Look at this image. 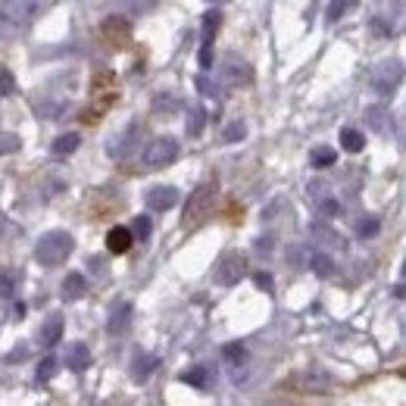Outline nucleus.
I'll use <instances>...</instances> for the list:
<instances>
[{
  "label": "nucleus",
  "instance_id": "nucleus-39",
  "mask_svg": "<svg viewBox=\"0 0 406 406\" xmlns=\"http://www.w3.org/2000/svg\"><path fill=\"white\" fill-rule=\"evenodd\" d=\"M403 294H406V288H403V281H397V285H394V297H397V300H403Z\"/></svg>",
  "mask_w": 406,
  "mask_h": 406
},
{
  "label": "nucleus",
  "instance_id": "nucleus-10",
  "mask_svg": "<svg viewBox=\"0 0 406 406\" xmlns=\"http://www.w3.org/2000/svg\"><path fill=\"white\" fill-rule=\"evenodd\" d=\"M328 372L325 369H319V366H309V369H303L300 372V379H297V388L303 390V394H325L328 390Z\"/></svg>",
  "mask_w": 406,
  "mask_h": 406
},
{
  "label": "nucleus",
  "instance_id": "nucleus-1",
  "mask_svg": "<svg viewBox=\"0 0 406 406\" xmlns=\"http://www.w3.org/2000/svg\"><path fill=\"white\" fill-rule=\"evenodd\" d=\"M47 0H0V38H16L38 19Z\"/></svg>",
  "mask_w": 406,
  "mask_h": 406
},
{
  "label": "nucleus",
  "instance_id": "nucleus-19",
  "mask_svg": "<svg viewBox=\"0 0 406 406\" xmlns=\"http://www.w3.org/2000/svg\"><path fill=\"white\" fill-rule=\"evenodd\" d=\"M156 366H159V357H154V353H137V357L132 359V379L147 381L150 375L156 372Z\"/></svg>",
  "mask_w": 406,
  "mask_h": 406
},
{
  "label": "nucleus",
  "instance_id": "nucleus-30",
  "mask_svg": "<svg viewBox=\"0 0 406 406\" xmlns=\"http://www.w3.org/2000/svg\"><path fill=\"white\" fill-rule=\"evenodd\" d=\"M244 135H247V125H244V122L238 119V122H231V125L226 128V135H222V141H226V144H235V141H241Z\"/></svg>",
  "mask_w": 406,
  "mask_h": 406
},
{
  "label": "nucleus",
  "instance_id": "nucleus-35",
  "mask_svg": "<svg viewBox=\"0 0 406 406\" xmlns=\"http://www.w3.org/2000/svg\"><path fill=\"white\" fill-rule=\"evenodd\" d=\"M288 259H294V263L307 266V259H309V250H307V247H294L291 253H288Z\"/></svg>",
  "mask_w": 406,
  "mask_h": 406
},
{
  "label": "nucleus",
  "instance_id": "nucleus-12",
  "mask_svg": "<svg viewBox=\"0 0 406 406\" xmlns=\"http://www.w3.org/2000/svg\"><path fill=\"white\" fill-rule=\"evenodd\" d=\"M132 316H135V307L128 300L116 303V307L110 309V319H106V331H110V335H122V331H128Z\"/></svg>",
  "mask_w": 406,
  "mask_h": 406
},
{
  "label": "nucleus",
  "instance_id": "nucleus-34",
  "mask_svg": "<svg viewBox=\"0 0 406 406\" xmlns=\"http://www.w3.org/2000/svg\"><path fill=\"white\" fill-rule=\"evenodd\" d=\"M197 88H200V94H207V97H216V85L209 82L207 75H197Z\"/></svg>",
  "mask_w": 406,
  "mask_h": 406
},
{
  "label": "nucleus",
  "instance_id": "nucleus-13",
  "mask_svg": "<svg viewBox=\"0 0 406 406\" xmlns=\"http://www.w3.org/2000/svg\"><path fill=\"white\" fill-rule=\"evenodd\" d=\"M178 379L185 384H191V388H197V390H207L209 384L216 381V369L213 366H191L187 372H181Z\"/></svg>",
  "mask_w": 406,
  "mask_h": 406
},
{
  "label": "nucleus",
  "instance_id": "nucleus-17",
  "mask_svg": "<svg viewBox=\"0 0 406 406\" xmlns=\"http://www.w3.org/2000/svg\"><path fill=\"white\" fill-rule=\"evenodd\" d=\"M63 340V316L60 313H50L41 325V344L44 347H56Z\"/></svg>",
  "mask_w": 406,
  "mask_h": 406
},
{
  "label": "nucleus",
  "instance_id": "nucleus-22",
  "mask_svg": "<svg viewBox=\"0 0 406 406\" xmlns=\"http://www.w3.org/2000/svg\"><path fill=\"white\" fill-rule=\"evenodd\" d=\"M340 147H344L347 154H359V150L366 147V135L357 132V128H340Z\"/></svg>",
  "mask_w": 406,
  "mask_h": 406
},
{
  "label": "nucleus",
  "instance_id": "nucleus-2",
  "mask_svg": "<svg viewBox=\"0 0 406 406\" xmlns=\"http://www.w3.org/2000/svg\"><path fill=\"white\" fill-rule=\"evenodd\" d=\"M75 250V241H72L69 231H47V235H41V241L35 244V257H38L41 266H60L66 263V257Z\"/></svg>",
  "mask_w": 406,
  "mask_h": 406
},
{
  "label": "nucleus",
  "instance_id": "nucleus-20",
  "mask_svg": "<svg viewBox=\"0 0 406 406\" xmlns=\"http://www.w3.org/2000/svg\"><path fill=\"white\" fill-rule=\"evenodd\" d=\"M78 147H82V135H75V132L60 135L54 144H50V150H54V156H69V154H75Z\"/></svg>",
  "mask_w": 406,
  "mask_h": 406
},
{
  "label": "nucleus",
  "instance_id": "nucleus-7",
  "mask_svg": "<svg viewBox=\"0 0 406 406\" xmlns=\"http://www.w3.org/2000/svg\"><path fill=\"white\" fill-rule=\"evenodd\" d=\"M403 82V63L400 60H384L372 72V88L379 94H394V88Z\"/></svg>",
  "mask_w": 406,
  "mask_h": 406
},
{
  "label": "nucleus",
  "instance_id": "nucleus-25",
  "mask_svg": "<svg viewBox=\"0 0 406 406\" xmlns=\"http://www.w3.org/2000/svg\"><path fill=\"white\" fill-rule=\"evenodd\" d=\"M132 238L135 241H147L150 238V231H154V226H150V216H135V222H132Z\"/></svg>",
  "mask_w": 406,
  "mask_h": 406
},
{
  "label": "nucleus",
  "instance_id": "nucleus-11",
  "mask_svg": "<svg viewBox=\"0 0 406 406\" xmlns=\"http://www.w3.org/2000/svg\"><path fill=\"white\" fill-rule=\"evenodd\" d=\"M144 203H147V209H154V213H166V209H172L178 203V191L172 185H156L147 191Z\"/></svg>",
  "mask_w": 406,
  "mask_h": 406
},
{
  "label": "nucleus",
  "instance_id": "nucleus-36",
  "mask_svg": "<svg viewBox=\"0 0 406 406\" xmlns=\"http://www.w3.org/2000/svg\"><path fill=\"white\" fill-rule=\"evenodd\" d=\"M13 294V278L6 272H0V297H10Z\"/></svg>",
  "mask_w": 406,
  "mask_h": 406
},
{
  "label": "nucleus",
  "instance_id": "nucleus-14",
  "mask_svg": "<svg viewBox=\"0 0 406 406\" xmlns=\"http://www.w3.org/2000/svg\"><path fill=\"white\" fill-rule=\"evenodd\" d=\"M85 291H88V281H85L82 272H69L66 278H63V288H60V297L63 300H82Z\"/></svg>",
  "mask_w": 406,
  "mask_h": 406
},
{
  "label": "nucleus",
  "instance_id": "nucleus-6",
  "mask_svg": "<svg viewBox=\"0 0 406 406\" xmlns=\"http://www.w3.org/2000/svg\"><path fill=\"white\" fill-rule=\"evenodd\" d=\"M219 78L226 88H241V85H247L253 78V72L238 54H226L222 56V66H219Z\"/></svg>",
  "mask_w": 406,
  "mask_h": 406
},
{
  "label": "nucleus",
  "instance_id": "nucleus-31",
  "mask_svg": "<svg viewBox=\"0 0 406 406\" xmlns=\"http://www.w3.org/2000/svg\"><path fill=\"white\" fill-rule=\"evenodd\" d=\"M381 231V222L379 219H362L359 226H357V235L359 238H375Z\"/></svg>",
  "mask_w": 406,
  "mask_h": 406
},
{
  "label": "nucleus",
  "instance_id": "nucleus-23",
  "mask_svg": "<svg viewBox=\"0 0 406 406\" xmlns=\"http://www.w3.org/2000/svg\"><path fill=\"white\" fill-rule=\"evenodd\" d=\"M338 154L331 147H316L313 154H309V163H313V169H328V166H335Z\"/></svg>",
  "mask_w": 406,
  "mask_h": 406
},
{
  "label": "nucleus",
  "instance_id": "nucleus-38",
  "mask_svg": "<svg viewBox=\"0 0 406 406\" xmlns=\"http://www.w3.org/2000/svg\"><path fill=\"white\" fill-rule=\"evenodd\" d=\"M322 209H325V213H328V216H335V213H338V209H340V207H338V203H335V200H325V203H322Z\"/></svg>",
  "mask_w": 406,
  "mask_h": 406
},
{
  "label": "nucleus",
  "instance_id": "nucleus-15",
  "mask_svg": "<svg viewBox=\"0 0 406 406\" xmlns=\"http://www.w3.org/2000/svg\"><path fill=\"white\" fill-rule=\"evenodd\" d=\"M66 366L72 372H85V369L91 366V350L88 344H82V340H75V344L66 347Z\"/></svg>",
  "mask_w": 406,
  "mask_h": 406
},
{
  "label": "nucleus",
  "instance_id": "nucleus-9",
  "mask_svg": "<svg viewBox=\"0 0 406 406\" xmlns=\"http://www.w3.org/2000/svg\"><path fill=\"white\" fill-rule=\"evenodd\" d=\"M137 135H141V125H137V122H132L125 132L113 135L110 141H106V156H113V159L128 156V154L135 150V144H137Z\"/></svg>",
  "mask_w": 406,
  "mask_h": 406
},
{
  "label": "nucleus",
  "instance_id": "nucleus-4",
  "mask_svg": "<svg viewBox=\"0 0 406 406\" xmlns=\"http://www.w3.org/2000/svg\"><path fill=\"white\" fill-rule=\"evenodd\" d=\"M244 275H247V257H244L241 250H226V253H222L219 263H216V285L231 288V285H238Z\"/></svg>",
  "mask_w": 406,
  "mask_h": 406
},
{
  "label": "nucleus",
  "instance_id": "nucleus-18",
  "mask_svg": "<svg viewBox=\"0 0 406 406\" xmlns=\"http://www.w3.org/2000/svg\"><path fill=\"white\" fill-rule=\"evenodd\" d=\"M135 244V238H132V231H128L125 226H116L106 231V250L110 253H128V247Z\"/></svg>",
  "mask_w": 406,
  "mask_h": 406
},
{
  "label": "nucleus",
  "instance_id": "nucleus-16",
  "mask_svg": "<svg viewBox=\"0 0 406 406\" xmlns=\"http://www.w3.org/2000/svg\"><path fill=\"white\" fill-rule=\"evenodd\" d=\"M366 122L375 135H390V128H394V119L384 106H366Z\"/></svg>",
  "mask_w": 406,
  "mask_h": 406
},
{
  "label": "nucleus",
  "instance_id": "nucleus-33",
  "mask_svg": "<svg viewBox=\"0 0 406 406\" xmlns=\"http://www.w3.org/2000/svg\"><path fill=\"white\" fill-rule=\"evenodd\" d=\"M253 281H257L259 291H272V288H275V278L269 272H257V275H253Z\"/></svg>",
  "mask_w": 406,
  "mask_h": 406
},
{
  "label": "nucleus",
  "instance_id": "nucleus-29",
  "mask_svg": "<svg viewBox=\"0 0 406 406\" xmlns=\"http://www.w3.org/2000/svg\"><path fill=\"white\" fill-rule=\"evenodd\" d=\"M23 147L19 135H10V132H0V154H16Z\"/></svg>",
  "mask_w": 406,
  "mask_h": 406
},
{
  "label": "nucleus",
  "instance_id": "nucleus-32",
  "mask_svg": "<svg viewBox=\"0 0 406 406\" xmlns=\"http://www.w3.org/2000/svg\"><path fill=\"white\" fill-rule=\"evenodd\" d=\"M54 372H56V359H54V357L41 359V366H38V381H50V379H54Z\"/></svg>",
  "mask_w": 406,
  "mask_h": 406
},
{
  "label": "nucleus",
  "instance_id": "nucleus-28",
  "mask_svg": "<svg viewBox=\"0 0 406 406\" xmlns=\"http://www.w3.org/2000/svg\"><path fill=\"white\" fill-rule=\"evenodd\" d=\"M13 91H16V75L6 66H0V97H10Z\"/></svg>",
  "mask_w": 406,
  "mask_h": 406
},
{
  "label": "nucleus",
  "instance_id": "nucleus-40",
  "mask_svg": "<svg viewBox=\"0 0 406 406\" xmlns=\"http://www.w3.org/2000/svg\"><path fill=\"white\" fill-rule=\"evenodd\" d=\"M209 4H216V0H209Z\"/></svg>",
  "mask_w": 406,
  "mask_h": 406
},
{
  "label": "nucleus",
  "instance_id": "nucleus-37",
  "mask_svg": "<svg viewBox=\"0 0 406 406\" xmlns=\"http://www.w3.org/2000/svg\"><path fill=\"white\" fill-rule=\"evenodd\" d=\"M257 250H259V253H269V250H272V238H259V241H257Z\"/></svg>",
  "mask_w": 406,
  "mask_h": 406
},
{
  "label": "nucleus",
  "instance_id": "nucleus-21",
  "mask_svg": "<svg viewBox=\"0 0 406 406\" xmlns=\"http://www.w3.org/2000/svg\"><path fill=\"white\" fill-rule=\"evenodd\" d=\"M307 266L319 275V278H328V275H335V259H331L328 253H309Z\"/></svg>",
  "mask_w": 406,
  "mask_h": 406
},
{
  "label": "nucleus",
  "instance_id": "nucleus-5",
  "mask_svg": "<svg viewBox=\"0 0 406 406\" xmlns=\"http://www.w3.org/2000/svg\"><path fill=\"white\" fill-rule=\"evenodd\" d=\"M176 156H178V141L169 135L154 137V141L144 147V166H147V169H163V166H169Z\"/></svg>",
  "mask_w": 406,
  "mask_h": 406
},
{
  "label": "nucleus",
  "instance_id": "nucleus-24",
  "mask_svg": "<svg viewBox=\"0 0 406 406\" xmlns=\"http://www.w3.org/2000/svg\"><path fill=\"white\" fill-rule=\"evenodd\" d=\"M203 122H207V110H203V106H191V113H187V135L200 137Z\"/></svg>",
  "mask_w": 406,
  "mask_h": 406
},
{
  "label": "nucleus",
  "instance_id": "nucleus-3",
  "mask_svg": "<svg viewBox=\"0 0 406 406\" xmlns=\"http://www.w3.org/2000/svg\"><path fill=\"white\" fill-rule=\"evenodd\" d=\"M216 194H219V185H216V181H203V185L194 187L191 200H187V207H185V216H181V226H185V228L200 226V222L213 213Z\"/></svg>",
  "mask_w": 406,
  "mask_h": 406
},
{
  "label": "nucleus",
  "instance_id": "nucleus-27",
  "mask_svg": "<svg viewBox=\"0 0 406 406\" xmlns=\"http://www.w3.org/2000/svg\"><path fill=\"white\" fill-rule=\"evenodd\" d=\"M353 4H357V0H331L328 10H325V19H328V23H338V19L344 16V13L350 10Z\"/></svg>",
  "mask_w": 406,
  "mask_h": 406
},
{
  "label": "nucleus",
  "instance_id": "nucleus-26",
  "mask_svg": "<svg viewBox=\"0 0 406 406\" xmlns=\"http://www.w3.org/2000/svg\"><path fill=\"white\" fill-rule=\"evenodd\" d=\"M222 357H226L228 366H244V359H247V350H244L241 344H226V347H222Z\"/></svg>",
  "mask_w": 406,
  "mask_h": 406
},
{
  "label": "nucleus",
  "instance_id": "nucleus-8",
  "mask_svg": "<svg viewBox=\"0 0 406 406\" xmlns=\"http://www.w3.org/2000/svg\"><path fill=\"white\" fill-rule=\"evenodd\" d=\"M222 25V13L219 10H209L203 13V41H200V66L203 69H213V38Z\"/></svg>",
  "mask_w": 406,
  "mask_h": 406
}]
</instances>
